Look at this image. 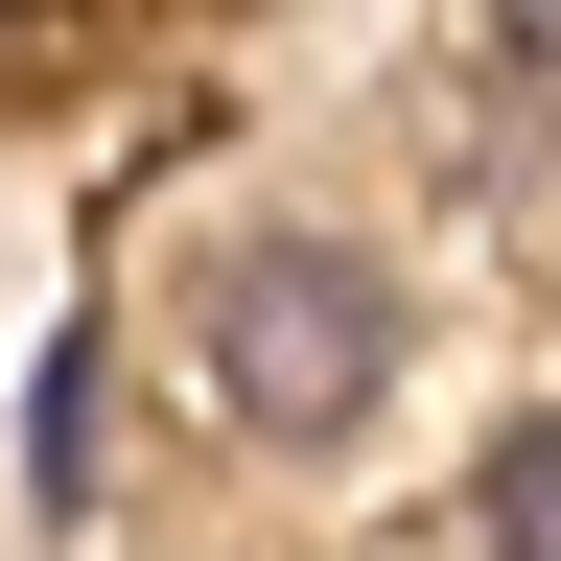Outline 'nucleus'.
I'll list each match as a JSON object with an SVG mask.
<instances>
[{"mask_svg":"<svg viewBox=\"0 0 561 561\" xmlns=\"http://www.w3.org/2000/svg\"><path fill=\"white\" fill-rule=\"evenodd\" d=\"M445 538H468V561H561V398L468 468V515H445Z\"/></svg>","mask_w":561,"mask_h":561,"instance_id":"7ed1b4c3","label":"nucleus"},{"mask_svg":"<svg viewBox=\"0 0 561 561\" xmlns=\"http://www.w3.org/2000/svg\"><path fill=\"white\" fill-rule=\"evenodd\" d=\"M94 445H117V421H94V328H70L47 375H24V515L47 538H94Z\"/></svg>","mask_w":561,"mask_h":561,"instance_id":"f03ea898","label":"nucleus"},{"mask_svg":"<svg viewBox=\"0 0 561 561\" xmlns=\"http://www.w3.org/2000/svg\"><path fill=\"white\" fill-rule=\"evenodd\" d=\"M0 24H94V0H0Z\"/></svg>","mask_w":561,"mask_h":561,"instance_id":"39448f33","label":"nucleus"},{"mask_svg":"<svg viewBox=\"0 0 561 561\" xmlns=\"http://www.w3.org/2000/svg\"><path fill=\"white\" fill-rule=\"evenodd\" d=\"M491 70H515V94H561V0H491Z\"/></svg>","mask_w":561,"mask_h":561,"instance_id":"20e7f679","label":"nucleus"},{"mask_svg":"<svg viewBox=\"0 0 561 561\" xmlns=\"http://www.w3.org/2000/svg\"><path fill=\"white\" fill-rule=\"evenodd\" d=\"M187 351H210V421L234 445H351L398 398V280L351 234H234L210 305H187Z\"/></svg>","mask_w":561,"mask_h":561,"instance_id":"f257e3e1","label":"nucleus"}]
</instances>
